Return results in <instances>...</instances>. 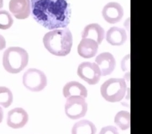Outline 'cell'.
I'll return each mask as SVG.
<instances>
[{
	"label": "cell",
	"mask_w": 152,
	"mask_h": 134,
	"mask_svg": "<svg viewBox=\"0 0 152 134\" xmlns=\"http://www.w3.org/2000/svg\"><path fill=\"white\" fill-rule=\"evenodd\" d=\"M13 99V94L9 88L0 86V105L8 108L12 103Z\"/></svg>",
	"instance_id": "cell-18"
},
{
	"label": "cell",
	"mask_w": 152,
	"mask_h": 134,
	"mask_svg": "<svg viewBox=\"0 0 152 134\" xmlns=\"http://www.w3.org/2000/svg\"><path fill=\"white\" fill-rule=\"evenodd\" d=\"M115 123L121 130H127L130 127V114L125 111L117 113L115 117Z\"/></svg>",
	"instance_id": "cell-17"
},
{
	"label": "cell",
	"mask_w": 152,
	"mask_h": 134,
	"mask_svg": "<svg viewBox=\"0 0 152 134\" xmlns=\"http://www.w3.org/2000/svg\"><path fill=\"white\" fill-rule=\"evenodd\" d=\"M128 38L125 30L122 28L112 27L106 33V40L113 46H121L125 43Z\"/></svg>",
	"instance_id": "cell-15"
},
{
	"label": "cell",
	"mask_w": 152,
	"mask_h": 134,
	"mask_svg": "<svg viewBox=\"0 0 152 134\" xmlns=\"http://www.w3.org/2000/svg\"><path fill=\"white\" fill-rule=\"evenodd\" d=\"M31 7L33 19L50 30L66 28L70 22L69 0H31Z\"/></svg>",
	"instance_id": "cell-1"
},
{
	"label": "cell",
	"mask_w": 152,
	"mask_h": 134,
	"mask_svg": "<svg viewBox=\"0 0 152 134\" xmlns=\"http://www.w3.org/2000/svg\"><path fill=\"white\" fill-rule=\"evenodd\" d=\"M28 59L27 51L22 47H9L3 53V67L10 74H18L27 66Z\"/></svg>",
	"instance_id": "cell-3"
},
{
	"label": "cell",
	"mask_w": 152,
	"mask_h": 134,
	"mask_svg": "<svg viewBox=\"0 0 152 134\" xmlns=\"http://www.w3.org/2000/svg\"><path fill=\"white\" fill-rule=\"evenodd\" d=\"M103 18L110 24L120 22L124 15V10L120 4L115 2L107 3L102 11Z\"/></svg>",
	"instance_id": "cell-9"
},
{
	"label": "cell",
	"mask_w": 152,
	"mask_h": 134,
	"mask_svg": "<svg viewBox=\"0 0 152 134\" xmlns=\"http://www.w3.org/2000/svg\"><path fill=\"white\" fill-rule=\"evenodd\" d=\"M28 115L25 110L21 107H17L9 111L7 123L13 129L22 128L28 122Z\"/></svg>",
	"instance_id": "cell-8"
},
{
	"label": "cell",
	"mask_w": 152,
	"mask_h": 134,
	"mask_svg": "<svg viewBox=\"0 0 152 134\" xmlns=\"http://www.w3.org/2000/svg\"><path fill=\"white\" fill-rule=\"evenodd\" d=\"M45 47L53 55L65 56L71 52L73 44V37L68 28L55 29L44 36L43 38Z\"/></svg>",
	"instance_id": "cell-2"
},
{
	"label": "cell",
	"mask_w": 152,
	"mask_h": 134,
	"mask_svg": "<svg viewBox=\"0 0 152 134\" xmlns=\"http://www.w3.org/2000/svg\"><path fill=\"white\" fill-rule=\"evenodd\" d=\"M95 62L100 70L101 76H106L113 72L116 67L114 56L108 52H104L98 55Z\"/></svg>",
	"instance_id": "cell-11"
},
{
	"label": "cell",
	"mask_w": 152,
	"mask_h": 134,
	"mask_svg": "<svg viewBox=\"0 0 152 134\" xmlns=\"http://www.w3.org/2000/svg\"><path fill=\"white\" fill-rule=\"evenodd\" d=\"M87 111V104L85 98L71 97L67 98L65 104V113L68 118L77 120L84 117Z\"/></svg>",
	"instance_id": "cell-6"
},
{
	"label": "cell",
	"mask_w": 152,
	"mask_h": 134,
	"mask_svg": "<svg viewBox=\"0 0 152 134\" xmlns=\"http://www.w3.org/2000/svg\"><path fill=\"white\" fill-rule=\"evenodd\" d=\"M14 23V19L11 14L5 10H0V29L7 30L11 28Z\"/></svg>",
	"instance_id": "cell-19"
},
{
	"label": "cell",
	"mask_w": 152,
	"mask_h": 134,
	"mask_svg": "<svg viewBox=\"0 0 152 134\" xmlns=\"http://www.w3.org/2000/svg\"><path fill=\"white\" fill-rule=\"evenodd\" d=\"M9 8L14 17L18 19H25L31 12L30 0H10Z\"/></svg>",
	"instance_id": "cell-10"
},
{
	"label": "cell",
	"mask_w": 152,
	"mask_h": 134,
	"mask_svg": "<svg viewBox=\"0 0 152 134\" xmlns=\"http://www.w3.org/2000/svg\"><path fill=\"white\" fill-rule=\"evenodd\" d=\"M99 45L93 39L82 38L77 48L79 55L85 59L95 56L98 52Z\"/></svg>",
	"instance_id": "cell-12"
},
{
	"label": "cell",
	"mask_w": 152,
	"mask_h": 134,
	"mask_svg": "<svg viewBox=\"0 0 152 134\" xmlns=\"http://www.w3.org/2000/svg\"><path fill=\"white\" fill-rule=\"evenodd\" d=\"M3 7V0H0V9L2 8Z\"/></svg>",
	"instance_id": "cell-23"
},
{
	"label": "cell",
	"mask_w": 152,
	"mask_h": 134,
	"mask_svg": "<svg viewBox=\"0 0 152 134\" xmlns=\"http://www.w3.org/2000/svg\"><path fill=\"white\" fill-rule=\"evenodd\" d=\"M3 111L1 107H0V123H1L3 121Z\"/></svg>",
	"instance_id": "cell-22"
},
{
	"label": "cell",
	"mask_w": 152,
	"mask_h": 134,
	"mask_svg": "<svg viewBox=\"0 0 152 134\" xmlns=\"http://www.w3.org/2000/svg\"><path fill=\"white\" fill-rule=\"evenodd\" d=\"M6 47V39L3 36L0 34V51H2Z\"/></svg>",
	"instance_id": "cell-21"
},
{
	"label": "cell",
	"mask_w": 152,
	"mask_h": 134,
	"mask_svg": "<svg viewBox=\"0 0 152 134\" xmlns=\"http://www.w3.org/2000/svg\"><path fill=\"white\" fill-rule=\"evenodd\" d=\"M63 93L66 98L71 97H80L86 98L88 94L86 88L80 83L76 81L67 83L63 88Z\"/></svg>",
	"instance_id": "cell-14"
},
{
	"label": "cell",
	"mask_w": 152,
	"mask_h": 134,
	"mask_svg": "<svg viewBox=\"0 0 152 134\" xmlns=\"http://www.w3.org/2000/svg\"><path fill=\"white\" fill-rule=\"evenodd\" d=\"M127 85L123 78H110L101 86V95L107 101L116 103L121 101L124 97Z\"/></svg>",
	"instance_id": "cell-4"
},
{
	"label": "cell",
	"mask_w": 152,
	"mask_h": 134,
	"mask_svg": "<svg viewBox=\"0 0 152 134\" xmlns=\"http://www.w3.org/2000/svg\"><path fill=\"white\" fill-rule=\"evenodd\" d=\"M77 75L90 85H95L99 83L101 76L100 70L95 63L84 62L79 64Z\"/></svg>",
	"instance_id": "cell-7"
},
{
	"label": "cell",
	"mask_w": 152,
	"mask_h": 134,
	"mask_svg": "<svg viewBox=\"0 0 152 134\" xmlns=\"http://www.w3.org/2000/svg\"><path fill=\"white\" fill-rule=\"evenodd\" d=\"M71 132L72 134H95L96 128L92 122L83 120L74 124Z\"/></svg>",
	"instance_id": "cell-16"
},
{
	"label": "cell",
	"mask_w": 152,
	"mask_h": 134,
	"mask_svg": "<svg viewBox=\"0 0 152 134\" xmlns=\"http://www.w3.org/2000/svg\"><path fill=\"white\" fill-rule=\"evenodd\" d=\"M104 30L97 23L87 25L85 27L82 34V38L93 39L98 45L101 44L104 38Z\"/></svg>",
	"instance_id": "cell-13"
},
{
	"label": "cell",
	"mask_w": 152,
	"mask_h": 134,
	"mask_svg": "<svg viewBox=\"0 0 152 134\" xmlns=\"http://www.w3.org/2000/svg\"><path fill=\"white\" fill-rule=\"evenodd\" d=\"M25 87L32 92H40L47 85V79L43 71L35 68L28 69L23 76Z\"/></svg>",
	"instance_id": "cell-5"
},
{
	"label": "cell",
	"mask_w": 152,
	"mask_h": 134,
	"mask_svg": "<svg viewBox=\"0 0 152 134\" xmlns=\"http://www.w3.org/2000/svg\"><path fill=\"white\" fill-rule=\"evenodd\" d=\"M99 134H119V133L115 127L108 126L101 129Z\"/></svg>",
	"instance_id": "cell-20"
}]
</instances>
